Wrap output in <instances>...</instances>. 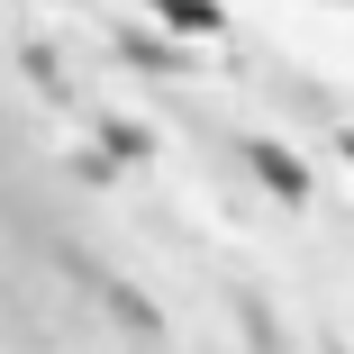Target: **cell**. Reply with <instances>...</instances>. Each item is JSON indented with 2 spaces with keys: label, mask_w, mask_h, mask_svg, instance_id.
<instances>
[{
  "label": "cell",
  "mask_w": 354,
  "mask_h": 354,
  "mask_svg": "<svg viewBox=\"0 0 354 354\" xmlns=\"http://www.w3.org/2000/svg\"><path fill=\"white\" fill-rule=\"evenodd\" d=\"M164 28H182V37H218L227 10H218V0H164Z\"/></svg>",
  "instance_id": "2"
},
{
  "label": "cell",
  "mask_w": 354,
  "mask_h": 354,
  "mask_svg": "<svg viewBox=\"0 0 354 354\" xmlns=\"http://www.w3.org/2000/svg\"><path fill=\"white\" fill-rule=\"evenodd\" d=\"M254 173H263L281 200H309V173H300V155H281V146H254Z\"/></svg>",
  "instance_id": "1"
},
{
  "label": "cell",
  "mask_w": 354,
  "mask_h": 354,
  "mask_svg": "<svg viewBox=\"0 0 354 354\" xmlns=\"http://www.w3.org/2000/svg\"><path fill=\"white\" fill-rule=\"evenodd\" d=\"M345 155H354V136H345Z\"/></svg>",
  "instance_id": "4"
},
{
  "label": "cell",
  "mask_w": 354,
  "mask_h": 354,
  "mask_svg": "<svg viewBox=\"0 0 354 354\" xmlns=\"http://www.w3.org/2000/svg\"><path fill=\"white\" fill-rule=\"evenodd\" d=\"M118 55H127V64H182V55H173V46H155V37H127Z\"/></svg>",
  "instance_id": "3"
}]
</instances>
